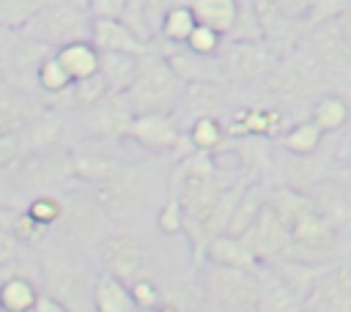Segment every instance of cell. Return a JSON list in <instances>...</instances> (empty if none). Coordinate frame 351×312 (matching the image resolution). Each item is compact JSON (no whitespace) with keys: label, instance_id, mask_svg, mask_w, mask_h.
<instances>
[{"label":"cell","instance_id":"6da1fadb","mask_svg":"<svg viewBox=\"0 0 351 312\" xmlns=\"http://www.w3.org/2000/svg\"><path fill=\"white\" fill-rule=\"evenodd\" d=\"M36 260H38L41 293L63 304L69 312H96L93 290L99 274L85 260V252L58 238H49L44 246L36 249Z\"/></svg>","mask_w":351,"mask_h":312},{"label":"cell","instance_id":"7a4b0ae2","mask_svg":"<svg viewBox=\"0 0 351 312\" xmlns=\"http://www.w3.org/2000/svg\"><path fill=\"white\" fill-rule=\"evenodd\" d=\"M60 197H63V219L52 230V238L58 235V241L80 252L99 249L101 241L115 227L112 219L104 213V208L96 203L93 189L82 181H71L66 189H60Z\"/></svg>","mask_w":351,"mask_h":312},{"label":"cell","instance_id":"3957f363","mask_svg":"<svg viewBox=\"0 0 351 312\" xmlns=\"http://www.w3.org/2000/svg\"><path fill=\"white\" fill-rule=\"evenodd\" d=\"M181 93L184 82L176 77L167 57L156 47H151V52L140 57L137 77L126 90L134 115H176Z\"/></svg>","mask_w":351,"mask_h":312},{"label":"cell","instance_id":"277c9868","mask_svg":"<svg viewBox=\"0 0 351 312\" xmlns=\"http://www.w3.org/2000/svg\"><path fill=\"white\" fill-rule=\"evenodd\" d=\"M3 175L8 178L14 192H33V194L60 192L71 181H77L74 178L71 148H66V145H49V148L25 151L11 164V170H5Z\"/></svg>","mask_w":351,"mask_h":312},{"label":"cell","instance_id":"5b68a950","mask_svg":"<svg viewBox=\"0 0 351 312\" xmlns=\"http://www.w3.org/2000/svg\"><path fill=\"white\" fill-rule=\"evenodd\" d=\"M96 255H99L101 271L121 279L129 287L143 279H156V252L143 235H137L132 230L115 227L101 241Z\"/></svg>","mask_w":351,"mask_h":312},{"label":"cell","instance_id":"8992f818","mask_svg":"<svg viewBox=\"0 0 351 312\" xmlns=\"http://www.w3.org/2000/svg\"><path fill=\"white\" fill-rule=\"evenodd\" d=\"M90 189H93L96 203L104 208V213L110 219L132 216L162 194L159 178L137 164H123L110 181L90 186Z\"/></svg>","mask_w":351,"mask_h":312},{"label":"cell","instance_id":"52a82bcc","mask_svg":"<svg viewBox=\"0 0 351 312\" xmlns=\"http://www.w3.org/2000/svg\"><path fill=\"white\" fill-rule=\"evenodd\" d=\"M296 52L313 68L318 82L351 85V47L346 44L337 22H324L310 27Z\"/></svg>","mask_w":351,"mask_h":312},{"label":"cell","instance_id":"ba28073f","mask_svg":"<svg viewBox=\"0 0 351 312\" xmlns=\"http://www.w3.org/2000/svg\"><path fill=\"white\" fill-rule=\"evenodd\" d=\"M90 25H93V16L85 5L58 3V5H49L44 11H38L22 27V33L27 38H33L36 44H44L55 52V49H60L71 41L90 38Z\"/></svg>","mask_w":351,"mask_h":312},{"label":"cell","instance_id":"9c48e42d","mask_svg":"<svg viewBox=\"0 0 351 312\" xmlns=\"http://www.w3.org/2000/svg\"><path fill=\"white\" fill-rule=\"evenodd\" d=\"M200 290L206 301L219 312H255L258 304V274L208 265L200 268Z\"/></svg>","mask_w":351,"mask_h":312},{"label":"cell","instance_id":"30bf717a","mask_svg":"<svg viewBox=\"0 0 351 312\" xmlns=\"http://www.w3.org/2000/svg\"><path fill=\"white\" fill-rule=\"evenodd\" d=\"M74 118L82 126L80 140L118 142V140H129V126L134 120V109H132L126 93H107L99 104H93L88 109H77Z\"/></svg>","mask_w":351,"mask_h":312},{"label":"cell","instance_id":"8fae6325","mask_svg":"<svg viewBox=\"0 0 351 312\" xmlns=\"http://www.w3.org/2000/svg\"><path fill=\"white\" fill-rule=\"evenodd\" d=\"M293 126L291 109L277 104H241L230 109V118L225 120V131L230 140H247V137H263V140H282V134Z\"/></svg>","mask_w":351,"mask_h":312},{"label":"cell","instance_id":"7c38bea8","mask_svg":"<svg viewBox=\"0 0 351 312\" xmlns=\"http://www.w3.org/2000/svg\"><path fill=\"white\" fill-rule=\"evenodd\" d=\"M129 140L154 153L178 151V159L195 153L176 115H134L129 126Z\"/></svg>","mask_w":351,"mask_h":312},{"label":"cell","instance_id":"4fadbf2b","mask_svg":"<svg viewBox=\"0 0 351 312\" xmlns=\"http://www.w3.org/2000/svg\"><path fill=\"white\" fill-rule=\"evenodd\" d=\"M219 60L228 85H252L280 63L263 44L241 41H225L219 49Z\"/></svg>","mask_w":351,"mask_h":312},{"label":"cell","instance_id":"5bb4252c","mask_svg":"<svg viewBox=\"0 0 351 312\" xmlns=\"http://www.w3.org/2000/svg\"><path fill=\"white\" fill-rule=\"evenodd\" d=\"M239 238L250 246V252L258 257L261 265H271L274 260L285 257L293 246L288 227L282 224V219L274 213V208L269 203L263 205V211L255 216V222Z\"/></svg>","mask_w":351,"mask_h":312},{"label":"cell","instance_id":"9a60e30c","mask_svg":"<svg viewBox=\"0 0 351 312\" xmlns=\"http://www.w3.org/2000/svg\"><path fill=\"white\" fill-rule=\"evenodd\" d=\"M304 312H351V255L324 268L304 301Z\"/></svg>","mask_w":351,"mask_h":312},{"label":"cell","instance_id":"2e32d148","mask_svg":"<svg viewBox=\"0 0 351 312\" xmlns=\"http://www.w3.org/2000/svg\"><path fill=\"white\" fill-rule=\"evenodd\" d=\"M41 109H47V101L38 99L33 88L0 79V134L25 129Z\"/></svg>","mask_w":351,"mask_h":312},{"label":"cell","instance_id":"e0dca14e","mask_svg":"<svg viewBox=\"0 0 351 312\" xmlns=\"http://www.w3.org/2000/svg\"><path fill=\"white\" fill-rule=\"evenodd\" d=\"M154 47L167 57L170 68L176 71V77L184 85H195V82H225V71H222L219 55H197V52H192L186 47H170V44L162 47V41H154Z\"/></svg>","mask_w":351,"mask_h":312},{"label":"cell","instance_id":"ac0fdd59","mask_svg":"<svg viewBox=\"0 0 351 312\" xmlns=\"http://www.w3.org/2000/svg\"><path fill=\"white\" fill-rule=\"evenodd\" d=\"M228 101H230V85H225V82L184 85V93H181V101H178V109H176V120L186 131V126L195 118H203V115L219 118V112L228 107Z\"/></svg>","mask_w":351,"mask_h":312},{"label":"cell","instance_id":"d6986e66","mask_svg":"<svg viewBox=\"0 0 351 312\" xmlns=\"http://www.w3.org/2000/svg\"><path fill=\"white\" fill-rule=\"evenodd\" d=\"M313 200L321 208V213L340 233H348L351 230V186H348V181L337 170L326 181L318 183V189L313 192Z\"/></svg>","mask_w":351,"mask_h":312},{"label":"cell","instance_id":"ffe728a7","mask_svg":"<svg viewBox=\"0 0 351 312\" xmlns=\"http://www.w3.org/2000/svg\"><path fill=\"white\" fill-rule=\"evenodd\" d=\"M203 263L222 265V268H236V271H250V274H258L263 268L258 263V257L250 252V246L239 235H228V233L208 238V244L203 249Z\"/></svg>","mask_w":351,"mask_h":312},{"label":"cell","instance_id":"44dd1931","mask_svg":"<svg viewBox=\"0 0 351 312\" xmlns=\"http://www.w3.org/2000/svg\"><path fill=\"white\" fill-rule=\"evenodd\" d=\"M90 41L99 52H129V55L151 52V47L145 41H140L123 19H93Z\"/></svg>","mask_w":351,"mask_h":312},{"label":"cell","instance_id":"7402d4cb","mask_svg":"<svg viewBox=\"0 0 351 312\" xmlns=\"http://www.w3.org/2000/svg\"><path fill=\"white\" fill-rule=\"evenodd\" d=\"M326 265H329V263H310V260H302V257H291V255H288V257L274 260V263L266 265V268L274 271V274L299 296V301L304 304Z\"/></svg>","mask_w":351,"mask_h":312},{"label":"cell","instance_id":"603a6c76","mask_svg":"<svg viewBox=\"0 0 351 312\" xmlns=\"http://www.w3.org/2000/svg\"><path fill=\"white\" fill-rule=\"evenodd\" d=\"M255 312H304L299 296L266 265L258 271V304Z\"/></svg>","mask_w":351,"mask_h":312},{"label":"cell","instance_id":"cb8c5ba5","mask_svg":"<svg viewBox=\"0 0 351 312\" xmlns=\"http://www.w3.org/2000/svg\"><path fill=\"white\" fill-rule=\"evenodd\" d=\"M307 118L313 123H318V129L324 134H340L351 123V99L346 93L326 90V93L313 99Z\"/></svg>","mask_w":351,"mask_h":312},{"label":"cell","instance_id":"d4e9b609","mask_svg":"<svg viewBox=\"0 0 351 312\" xmlns=\"http://www.w3.org/2000/svg\"><path fill=\"white\" fill-rule=\"evenodd\" d=\"M41 296V285L33 274H5L0 282L3 312H33Z\"/></svg>","mask_w":351,"mask_h":312},{"label":"cell","instance_id":"484cf974","mask_svg":"<svg viewBox=\"0 0 351 312\" xmlns=\"http://www.w3.org/2000/svg\"><path fill=\"white\" fill-rule=\"evenodd\" d=\"M189 8L195 14L197 25H206L228 38L239 22L241 0H189Z\"/></svg>","mask_w":351,"mask_h":312},{"label":"cell","instance_id":"4316f807","mask_svg":"<svg viewBox=\"0 0 351 312\" xmlns=\"http://www.w3.org/2000/svg\"><path fill=\"white\" fill-rule=\"evenodd\" d=\"M55 57L63 63V68L69 71V77L74 82H82L88 77H96L99 74V63H101V52L93 47L90 38L71 41V44L55 49Z\"/></svg>","mask_w":351,"mask_h":312},{"label":"cell","instance_id":"83f0119b","mask_svg":"<svg viewBox=\"0 0 351 312\" xmlns=\"http://www.w3.org/2000/svg\"><path fill=\"white\" fill-rule=\"evenodd\" d=\"M269 192H271V183L266 181H250L236 203V211L230 216V224H228V235H241L252 222L255 216L263 211V205L269 203Z\"/></svg>","mask_w":351,"mask_h":312},{"label":"cell","instance_id":"f1b7e54d","mask_svg":"<svg viewBox=\"0 0 351 312\" xmlns=\"http://www.w3.org/2000/svg\"><path fill=\"white\" fill-rule=\"evenodd\" d=\"M143 55H129V52H101L99 74L104 77L107 88L112 93H126L137 77Z\"/></svg>","mask_w":351,"mask_h":312},{"label":"cell","instance_id":"f546056e","mask_svg":"<svg viewBox=\"0 0 351 312\" xmlns=\"http://www.w3.org/2000/svg\"><path fill=\"white\" fill-rule=\"evenodd\" d=\"M184 134H186L192 151H195V153H206V156L219 153V151L230 142V137H228V131H225V123H222L219 118H214V115L195 118V120L186 126Z\"/></svg>","mask_w":351,"mask_h":312},{"label":"cell","instance_id":"4dcf8cb0","mask_svg":"<svg viewBox=\"0 0 351 312\" xmlns=\"http://www.w3.org/2000/svg\"><path fill=\"white\" fill-rule=\"evenodd\" d=\"M93 309L96 312H140V307L134 304V296H132L129 285H123L121 279H115V276H110L104 271L96 279Z\"/></svg>","mask_w":351,"mask_h":312},{"label":"cell","instance_id":"1f68e13d","mask_svg":"<svg viewBox=\"0 0 351 312\" xmlns=\"http://www.w3.org/2000/svg\"><path fill=\"white\" fill-rule=\"evenodd\" d=\"M324 140H326V134L318 129V123H313L310 118H304V120H296V123L282 134L280 145H282V151H285L288 156H302V159H307V156H315V153L321 151Z\"/></svg>","mask_w":351,"mask_h":312},{"label":"cell","instance_id":"d6a6232c","mask_svg":"<svg viewBox=\"0 0 351 312\" xmlns=\"http://www.w3.org/2000/svg\"><path fill=\"white\" fill-rule=\"evenodd\" d=\"M195 27H197V19H195V14L189 8V0L186 3H176V5L167 8L156 41L170 44V47H184Z\"/></svg>","mask_w":351,"mask_h":312},{"label":"cell","instance_id":"836d02e7","mask_svg":"<svg viewBox=\"0 0 351 312\" xmlns=\"http://www.w3.org/2000/svg\"><path fill=\"white\" fill-rule=\"evenodd\" d=\"M74 85V79L69 77V71L63 68V63L55 57V52H49L38 68H36V90L44 93L47 99H58L63 93H69Z\"/></svg>","mask_w":351,"mask_h":312},{"label":"cell","instance_id":"e575fe53","mask_svg":"<svg viewBox=\"0 0 351 312\" xmlns=\"http://www.w3.org/2000/svg\"><path fill=\"white\" fill-rule=\"evenodd\" d=\"M25 211L44 227L55 230L58 222L63 219V197L60 192H44V194H33L27 203H25Z\"/></svg>","mask_w":351,"mask_h":312},{"label":"cell","instance_id":"d590c367","mask_svg":"<svg viewBox=\"0 0 351 312\" xmlns=\"http://www.w3.org/2000/svg\"><path fill=\"white\" fill-rule=\"evenodd\" d=\"M154 222H156V230H159L162 235H167V238L184 235V205H181V200L167 192V197H165V200L159 203V208H156Z\"/></svg>","mask_w":351,"mask_h":312},{"label":"cell","instance_id":"8d00e7d4","mask_svg":"<svg viewBox=\"0 0 351 312\" xmlns=\"http://www.w3.org/2000/svg\"><path fill=\"white\" fill-rule=\"evenodd\" d=\"M348 11H351V0H313V8L307 14V27L335 22Z\"/></svg>","mask_w":351,"mask_h":312},{"label":"cell","instance_id":"74e56055","mask_svg":"<svg viewBox=\"0 0 351 312\" xmlns=\"http://www.w3.org/2000/svg\"><path fill=\"white\" fill-rule=\"evenodd\" d=\"M222 44H225V36H219L217 30H211L206 25H197L192 30V36L186 38L184 47L192 49V52H197V55H219Z\"/></svg>","mask_w":351,"mask_h":312},{"label":"cell","instance_id":"f35d334b","mask_svg":"<svg viewBox=\"0 0 351 312\" xmlns=\"http://www.w3.org/2000/svg\"><path fill=\"white\" fill-rule=\"evenodd\" d=\"M132 296H134V304L140 307V312H151L156 309L162 301H165V290L156 279H143V282H134L132 287Z\"/></svg>","mask_w":351,"mask_h":312},{"label":"cell","instance_id":"ab89813d","mask_svg":"<svg viewBox=\"0 0 351 312\" xmlns=\"http://www.w3.org/2000/svg\"><path fill=\"white\" fill-rule=\"evenodd\" d=\"M25 252H33V249H25L5 227H0V271H5L8 265H14Z\"/></svg>","mask_w":351,"mask_h":312},{"label":"cell","instance_id":"60d3db41","mask_svg":"<svg viewBox=\"0 0 351 312\" xmlns=\"http://www.w3.org/2000/svg\"><path fill=\"white\" fill-rule=\"evenodd\" d=\"M22 140H19V131H11V134H0V175L5 170H11V164L22 156Z\"/></svg>","mask_w":351,"mask_h":312},{"label":"cell","instance_id":"b9f144b4","mask_svg":"<svg viewBox=\"0 0 351 312\" xmlns=\"http://www.w3.org/2000/svg\"><path fill=\"white\" fill-rule=\"evenodd\" d=\"M129 0H88V11L93 19H121Z\"/></svg>","mask_w":351,"mask_h":312},{"label":"cell","instance_id":"7bdbcfd3","mask_svg":"<svg viewBox=\"0 0 351 312\" xmlns=\"http://www.w3.org/2000/svg\"><path fill=\"white\" fill-rule=\"evenodd\" d=\"M285 16H291V19H299V22H304L307 25V14H310V8H313V0H271Z\"/></svg>","mask_w":351,"mask_h":312},{"label":"cell","instance_id":"ee69618b","mask_svg":"<svg viewBox=\"0 0 351 312\" xmlns=\"http://www.w3.org/2000/svg\"><path fill=\"white\" fill-rule=\"evenodd\" d=\"M33 312H69V309H66L63 304H58L55 298H49L47 293H41V296H38V304H36Z\"/></svg>","mask_w":351,"mask_h":312},{"label":"cell","instance_id":"f6af8a7d","mask_svg":"<svg viewBox=\"0 0 351 312\" xmlns=\"http://www.w3.org/2000/svg\"><path fill=\"white\" fill-rule=\"evenodd\" d=\"M337 22V27H340V33H343V38H346V44L351 47V11L348 14H343L340 19H335Z\"/></svg>","mask_w":351,"mask_h":312},{"label":"cell","instance_id":"bcb514c9","mask_svg":"<svg viewBox=\"0 0 351 312\" xmlns=\"http://www.w3.org/2000/svg\"><path fill=\"white\" fill-rule=\"evenodd\" d=\"M151 312H184V307L176 301V298H165L156 309H151Z\"/></svg>","mask_w":351,"mask_h":312},{"label":"cell","instance_id":"7dc6e473","mask_svg":"<svg viewBox=\"0 0 351 312\" xmlns=\"http://www.w3.org/2000/svg\"><path fill=\"white\" fill-rule=\"evenodd\" d=\"M0 312H3V307H0Z\"/></svg>","mask_w":351,"mask_h":312},{"label":"cell","instance_id":"c3c4849f","mask_svg":"<svg viewBox=\"0 0 351 312\" xmlns=\"http://www.w3.org/2000/svg\"><path fill=\"white\" fill-rule=\"evenodd\" d=\"M0 3H3V0H0Z\"/></svg>","mask_w":351,"mask_h":312}]
</instances>
